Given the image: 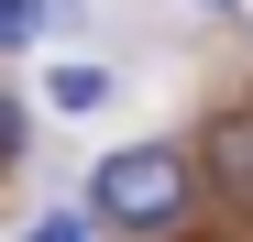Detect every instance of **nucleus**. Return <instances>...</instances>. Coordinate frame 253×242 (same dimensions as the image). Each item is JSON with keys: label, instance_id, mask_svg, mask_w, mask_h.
<instances>
[{"label": "nucleus", "instance_id": "6", "mask_svg": "<svg viewBox=\"0 0 253 242\" xmlns=\"http://www.w3.org/2000/svg\"><path fill=\"white\" fill-rule=\"evenodd\" d=\"M11 154H22V110L0 99V165H11Z\"/></svg>", "mask_w": 253, "mask_h": 242}, {"label": "nucleus", "instance_id": "1", "mask_svg": "<svg viewBox=\"0 0 253 242\" xmlns=\"http://www.w3.org/2000/svg\"><path fill=\"white\" fill-rule=\"evenodd\" d=\"M88 198H99V220H121V231H176L187 220V154L176 143H121Z\"/></svg>", "mask_w": 253, "mask_h": 242}, {"label": "nucleus", "instance_id": "5", "mask_svg": "<svg viewBox=\"0 0 253 242\" xmlns=\"http://www.w3.org/2000/svg\"><path fill=\"white\" fill-rule=\"evenodd\" d=\"M33 242H88V220H66V209H55V220H33Z\"/></svg>", "mask_w": 253, "mask_h": 242}, {"label": "nucleus", "instance_id": "3", "mask_svg": "<svg viewBox=\"0 0 253 242\" xmlns=\"http://www.w3.org/2000/svg\"><path fill=\"white\" fill-rule=\"evenodd\" d=\"M110 99V66H55V110H99Z\"/></svg>", "mask_w": 253, "mask_h": 242}, {"label": "nucleus", "instance_id": "7", "mask_svg": "<svg viewBox=\"0 0 253 242\" xmlns=\"http://www.w3.org/2000/svg\"><path fill=\"white\" fill-rule=\"evenodd\" d=\"M209 11H231V0H209Z\"/></svg>", "mask_w": 253, "mask_h": 242}, {"label": "nucleus", "instance_id": "2", "mask_svg": "<svg viewBox=\"0 0 253 242\" xmlns=\"http://www.w3.org/2000/svg\"><path fill=\"white\" fill-rule=\"evenodd\" d=\"M209 176L231 198H253V121H220V132H209Z\"/></svg>", "mask_w": 253, "mask_h": 242}, {"label": "nucleus", "instance_id": "4", "mask_svg": "<svg viewBox=\"0 0 253 242\" xmlns=\"http://www.w3.org/2000/svg\"><path fill=\"white\" fill-rule=\"evenodd\" d=\"M55 11H66V0H0V44H33Z\"/></svg>", "mask_w": 253, "mask_h": 242}]
</instances>
